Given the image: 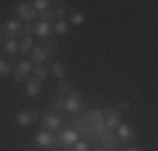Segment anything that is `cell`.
Returning a JSON list of instances; mask_svg holds the SVG:
<instances>
[{"instance_id":"cell-30","label":"cell","mask_w":158,"mask_h":151,"mask_svg":"<svg viewBox=\"0 0 158 151\" xmlns=\"http://www.w3.org/2000/svg\"><path fill=\"white\" fill-rule=\"evenodd\" d=\"M56 108H57V109H62V108H64V101H62V99H57V101H56Z\"/></svg>"},{"instance_id":"cell-32","label":"cell","mask_w":158,"mask_h":151,"mask_svg":"<svg viewBox=\"0 0 158 151\" xmlns=\"http://www.w3.org/2000/svg\"><path fill=\"white\" fill-rule=\"evenodd\" d=\"M126 151H138L136 148H130V149H126Z\"/></svg>"},{"instance_id":"cell-7","label":"cell","mask_w":158,"mask_h":151,"mask_svg":"<svg viewBox=\"0 0 158 151\" xmlns=\"http://www.w3.org/2000/svg\"><path fill=\"white\" fill-rule=\"evenodd\" d=\"M46 59H47V52H46V49H42V47H35V49L32 51V60H34V62L40 64V62H44Z\"/></svg>"},{"instance_id":"cell-11","label":"cell","mask_w":158,"mask_h":151,"mask_svg":"<svg viewBox=\"0 0 158 151\" xmlns=\"http://www.w3.org/2000/svg\"><path fill=\"white\" fill-rule=\"evenodd\" d=\"M88 119H91V124L94 126V124L103 123V114H101V111H99V109H94L93 112H89Z\"/></svg>"},{"instance_id":"cell-20","label":"cell","mask_w":158,"mask_h":151,"mask_svg":"<svg viewBox=\"0 0 158 151\" xmlns=\"http://www.w3.org/2000/svg\"><path fill=\"white\" fill-rule=\"evenodd\" d=\"M32 44H34L32 37H27V39H24V42L20 44V51H22V52H27V51H31V49H32Z\"/></svg>"},{"instance_id":"cell-4","label":"cell","mask_w":158,"mask_h":151,"mask_svg":"<svg viewBox=\"0 0 158 151\" xmlns=\"http://www.w3.org/2000/svg\"><path fill=\"white\" fill-rule=\"evenodd\" d=\"M25 92H27L31 97H35L37 94L40 92V84L37 82V79H32V81H29V82H27V88H25Z\"/></svg>"},{"instance_id":"cell-25","label":"cell","mask_w":158,"mask_h":151,"mask_svg":"<svg viewBox=\"0 0 158 151\" xmlns=\"http://www.w3.org/2000/svg\"><path fill=\"white\" fill-rule=\"evenodd\" d=\"M25 112H27V116L31 118V121H35L37 118H39V114H37V111L34 108H29V109H25Z\"/></svg>"},{"instance_id":"cell-8","label":"cell","mask_w":158,"mask_h":151,"mask_svg":"<svg viewBox=\"0 0 158 151\" xmlns=\"http://www.w3.org/2000/svg\"><path fill=\"white\" fill-rule=\"evenodd\" d=\"M118 134H119V138H121L123 141H130V139H133V131H131V128L126 126V124H123V126L118 128Z\"/></svg>"},{"instance_id":"cell-27","label":"cell","mask_w":158,"mask_h":151,"mask_svg":"<svg viewBox=\"0 0 158 151\" xmlns=\"http://www.w3.org/2000/svg\"><path fill=\"white\" fill-rule=\"evenodd\" d=\"M130 106L131 103L128 99H123V101H119V109H123V111H126V109H130Z\"/></svg>"},{"instance_id":"cell-17","label":"cell","mask_w":158,"mask_h":151,"mask_svg":"<svg viewBox=\"0 0 158 151\" xmlns=\"http://www.w3.org/2000/svg\"><path fill=\"white\" fill-rule=\"evenodd\" d=\"M54 30H56V34H59V35H64V34L67 32V24L64 20H59L57 24H56Z\"/></svg>"},{"instance_id":"cell-9","label":"cell","mask_w":158,"mask_h":151,"mask_svg":"<svg viewBox=\"0 0 158 151\" xmlns=\"http://www.w3.org/2000/svg\"><path fill=\"white\" fill-rule=\"evenodd\" d=\"M35 34L39 37H47L49 34H51V25H49L47 22H39V24L35 25Z\"/></svg>"},{"instance_id":"cell-1","label":"cell","mask_w":158,"mask_h":151,"mask_svg":"<svg viewBox=\"0 0 158 151\" xmlns=\"http://www.w3.org/2000/svg\"><path fill=\"white\" fill-rule=\"evenodd\" d=\"M15 12H17L19 15H20V17L24 18L25 22L32 20V18L35 17V10H34V9H31V7H27V5H24V3L17 7V9H15Z\"/></svg>"},{"instance_id":"cell-5","label":"cell","mask_w":158,"mask_h":151,"mask_svg":"<svg viewBox=\"0 0 158 151\" xmlns=\"http://www.w3.org/2000/svg\"><path fill=\"white\" fill-rule=\"evenodd\" d=\"M79 108H81V103H79V99H76V97H67L64 101V109L69 112H76Z\"/></svg>"},{"instance_id":"cell-14","label":"cell","mask_w":158,"mask_h":151,"mask_svg":"<svg viewBox=\"0 0 158 151\" xmlns=\"http://www.w3.org/2000/svg\"><path fill=\"white\" fill-rule=\"evenodd\" d=\"M17 49H19L17 40H7L5 42V52H9V54H15Z\"/></svg>"},{"instance_id":"cell-10","label":"cell","mask_w":158,"mask_h":151,"mask_svg":"<svg viewBox=\"0 0 158 151\" xmlns=\"http://www.w3.org/2000/svg\"><path fill=\"white\" fill-rule=\"evenodd\" d=\"M44 123H46V126L49 128V129H56V128L59 126V118L54 114H47L46 119H44Z\"/></svg>"},{"instance_id":"cell-26","label":"cell","mask_w":158,"mask_h":151,"mask_svg":"<svg viewBox=\"0 0 158 151\" xmlns=\"http://www.w3.org/2000/svg\"><path fill=\"white\" fill-rule=\"evenodd\" d=\"M52 12H54V17H62V15L66 14V9L61 5V7H57L56 10H52Z\"/></svg>"},{"instance_id":"cell-13","label":"cell","mask_w":158,"mask_h":151,"mask_svg":"<svg viewBox=\"0 0 158 151\" xmlns=\"http://www.w3.org/2000/svg\"><path fill=\"white\" fill-rule=\"evenodd\" d=\"M31 71H32V64L29 62V60H20V62H19V72L20 74L27 76Z\"/></svg>"},{"instance_id":"cell-31","label":"cell","mask_w":158,"mask_h":151,"mask_svg":"<svg viewBox=\"0 0 158 151\" xmlns=\"http://www.w3.org/2000/svg\"><path fill=\"white\" fill-rule=\"evenodd\" d=\"M71 94H73V97H76V99H77L79 96H81V92H79V91H73Z\"/></svg>"},{"instance_id":"cell-19","label":"cell","mask_w":158,"mask_h":151,"mask_svg":"<svg viewBox=\"0 0 158 151\" xmlns=\"http://www.w3.org/2000/svg\"><path fill=\"white\" fill-rule=\"evenodd\" d=\"M71 22L76 24V25L82 24V22H84V14H82V12H74L73 15H71Z\"/></svg>"},{"instance_id":"cell-18","label":"cell","mask_w":158,"mask_h":151,"mask_svg":"<svg viewBox=\"0 0 158 151\" xmlns=\"http://www.w3.org/2000/svg\"><path fill=\"white\" fill-rule=\"evenodd\" d=\"M47 7H49L47 0H35V2H34V10H40V12H44Z\"/></svg>"},{"instance_id":"cell-29","label":"cell","mask_w":158,"mask_h":151,"mask_svg":"<svg viewBox=\"0 0 158 151\" xmlns=\"http://www.w3.org/2000/svg\"><path fill=\"white\" fill-rule=\"evenodd\" d=\"M24 79H25L24 74H20V72H15V74H14V81H15V82H22Z\"/></svg>"},{"instance_id":"cell-21","label":"cell","mask_w":158,"mask_h":151,"mask_svg":"<svg viewBox=\"0 0 158 151\" xmlns=\"http://www.w3.org/2000/svg\"><path fill=\"white\" fill-rule=\"evenodd\" d=\"M19 30V22L17 20H9L7 22V32L9 34H15Z\"/></svg>"},{"instance_id":"cell-23","label":"cell","mask_w":158,"mask_h":151,"mask_svg":"<svg viewBox=\"0 0 158 151\" xmlns=\"http://www.w3.org/2000/svg\"><path fill=\"white\" fill-rule=\"evenodd\" d=\"M10 74V67L7 66L5 60L0 59V76H9Z\"/></svg>"},{"instance_id":"cell-15","label":"cell","mask_w":158,"mask_h":151,"mask_svg":"<svg viewBox=\"0 0 158 151\" xmlns=\"http://www.w3.org/2000/svg\"><path fill=\"white\" fill-rule=\"evenodd\" d=\"M34 76H35V79H40V81H44V79L47 77V69L44 66H39L35 71H34Z\"/></svg>"},{"instance_id":"cell-6","label":"cell","mask_w":158,"mask_h":151,"mask_svg":"<svg viewBox=\"0 0 158 151\" xmlns=\"http://www.w3.org/2000/svg\"><path fill=\"white\" fill-rule=\"evenodd\" d=\"M104 124H106V128H110V129H114V128H118V124H119V112L111 111L110 116H108V119L104 121Z\"/></svg>"},{"instance_id":"cell-2","label":"cell","mask_w":158,"mask_h":151,"mask_svg":"<svg viewBox=\"0 0 158 151\" xmlns=\"http://www.w3.org/2000/svg\"><path fill=\"white\" fill-rule=\"evenodd\" d=\"M35 141H37V145H39V146L47 148V146H51L52 143H54V136L49 134V133H39V134H37V138H35Z\"/></svg>"},{"instance_id":"cell-22","label":"cell","mask_w":158,"mask_h":151,"mask_svg":"<svg viewBox=\"0 0 158 151\" xmlns=\"http://www.w3.org/2000/svg\"><path fill=\"white\" fill-rule=\"evenodd\" d=\"M103 145L106 146V148H114V139H113V134H104Z\"/></svg>"},{"instance_id":"cell-12","label":"cell","mask_w":158,"mask_h":151,"mask_svg":"<svg viewBox=\"0 0 158 151\" xmlns=\"http://www.w3.org/2000/svg\"><path fill=\"white\" fill-rule=\"evenodd\" d=\"M52 72H54L56 77L62 79L64 74H66V69H64V66H62L61 62H54V64H52Z\"/></svg>"},{"instance_id":"cell-16","label":"cell","mask_w":158,"mask_h":151,"mask_svg":"<svg viewBox=\"0 0 158 151\" xmlns=\"http://www.w3.org/2000/svg\"><path fill=\"white\" fill-rule=\"evenodd\" d=\"M17 123L20 124V126H27V124H31V118L27 116V112H19L17 114Z\"/></svg>"},{"instance_id":"cell-3","label":"cell","mask_w":158,"mask_h":151,"mask_svg":"<svg viewBox=\"0 0 158 151\" xmlns=\"http://www.w3.org/2000/svg\"><path fill=\"white\" fill-rule=\"evenodd\" d=\"M77 141V133H74V131H62L61 134V143L64 146H69L73 145V143Z\"/></svg>"},{"instance_id":"cell-33","label":"cell","mask_w":158,"mask_h":151,"mask_svg":"<svg viewBox=\"0 0 158 151\" xmlns=\"http://www.w3.org/2000/svg\"><path fill=\"white\" fill-rule=\"evenodd\" d=\"M99 151H104V149H99Z\"/></svg>"},{"instance_id":"cell-28","label":"cell","mask_w":158,"mask_h":151,"mask_svg":"<svg viewBox=\"0 0 158 151\" xmlns=\"http://www.w3.org/2000/svg\"><path fill=\"white\" fill-rule=\"evenodd\" d=\"M76 151H88V145H86L84 141L77 143V145H76Z\"/></svg>"},{"instance_id":"cell-24","label":"cell","mask_w":158,"mask_h":151,"mask_svg":"<svg viewBox=\"0 0 158 151\" xmlns=\"http://www.w3.org/2000/svg\"><path fill=\"white\" fill-rule=\"evenodd\" d=\"M59 91H61V94H66L67 91H69V81H62L59 82Z\"/></svg>"}]
</instances>
